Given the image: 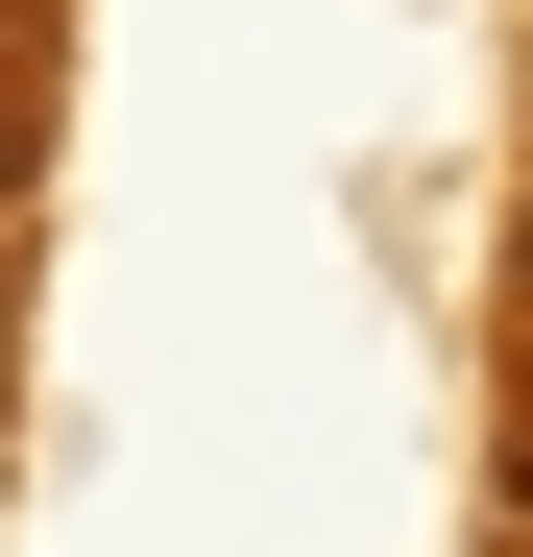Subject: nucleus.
<instances>
[{
  "label": "nucleus",
  "mask_w": 533,
  "mask_h": 557,
  "mask_svg": "<svg viewBox=\"0 0 533 557\" xmlns=\"http://www.w3.org/2000/svg\"><path fill=\"white\" fill-rule=\"evenodd\" d=\"M0 363H25V243H0Z\"/></svg>",
  "instance_id": "3"
},
{
  "label": "nucleus",
  "mask_w": 533,
  "mask_h": 557,
  "mask_svg": "<svg viewBox=\"0 0 533 557\" xmlns=\"http://www.w3.org/2000/svg\"><path fill=\"white\" fill-rule=\"evenodd\" d=\"M509 292H533V243H509Z\"/></svg>",
  "instance_id": "4"
},
{
  "label": "nucleus",
  "mask_w": 533,
  "mask_h": 557,
  "mask_svg": "<svg viewBox=\"0 0 533 557\" xmlns=\"http://www.w3.org/2000/svg\"><path fill=\"white\" fill-rule=\"evenodd\" d=\"M25 170H49V122H25V98H0V219H25Z\"/></svg>",
  "instance_id": "1"
},
{
  "label": "nucleus",
  "mask_w": 533,
  "mask_h": 557,
  "mask_svg": "<svg viewBox=\"0 0 533 557\" xmlns=\"http://www.w3.org/2000/svg\"><path fill=\"white\" fill-rule=\"evenodd\" d=\"M25 49H49V0H0V98H25Z\"/></svg>",
  "instance_id": "2"
}]
</instances>
